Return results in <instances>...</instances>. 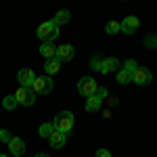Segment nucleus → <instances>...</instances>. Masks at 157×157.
I'll list each match as a JSON object with an SVG mask.
<instances>
[{"label":"nucleus","mask_w":157,"mask_h":157,"mask_svg":"<svg viewBox=\"0 0 157 157\" xmlns=\"http://www.w3.org/2000/svg\"><path fill=\"white\" fill-rule=\"evenodd\" d=\"M132 73L130 71H126V69H120L117 71V84H128V82H132Z\"/></svg>","instance_id":"nucleus-19"},{"label":"nucleus","mask_w":157,"mask_h":157,"mask_svg":"<svg viewBox=\"0 0 157 157\" xmlns=\"http://www.w3.org/2000/svg\"><path fill=\"white\" fill-rule=\"evenodd\" d=\"M94 157H111V153H109L107 149H98V151H97V155H94Z\"/></svg>","instance_id":"nucleus-25"},{"label":"nucleus","mask_w":157,"mask_h":157,"mask_svg":"<svg viewBox=\"0 0 157 157\" xmlns=\"http://www.w3.org/2000/svg\"><path fill=\"white\" fill-rule=\"evenodd\" d=\"M15 97L19 101V105H23V107H32V105L36 103V92H34L32 88H25V86H21V88L15 92Z\"/></svg>","instance_id":"nucleus-5"},{"label":"nucleus","mask_w":157,"mask_h":157,"mask_svg":"<svg viewBox=\"0 0 157 157\" xmlns=\"http://www.w3.org/2000/svg\"><path fill=\"white\" fill-rule=\"evenodd\" d=\"M138 25H140L138 17H126V19L121 21V32H124L126 36H132L134 32L138 29Z\"/></svg>","instance_id":"nucleus-7"},{"label":"nucleus","mask_w":157,"mask_h":157,"mask_svg":"<svg viewBox=\"0 0 157 157\" xmlns=\"http://www.w3.org/2000/svg\"><path fill=\"white\" fill-rule=\"evenodd\" d=\"M97 97H98V98H107V88H105V86H98Z\"/></svg>","instance_id":"nucleus-24"},{"label":"nucleus","mask_w":157,"mask_h":157,"mask_svg":"<svg viewBox=\"0 0 157 157\" xmlns=\"http://www.w3.org/2000/svg\"><path fill=\"white\" fill-rule=\"evenodd\" d=\"M52 124H55V130H59V132L67 134L73 130V113H69V111H61V113H57V117L52 120Z\"/></svg>","instance_id":"nucleus-2"},{"label":"nucleus","mask_w":157,"mask_h":157,"mask_svg":"<svg viewBox=\"0 0 157 157\" xmlns=\"http://www.w3.org/2000/svg\"><path fill=\"white\" fill-rule=\"evenodd\" d=\"M97 90H98L97 80H92L90 75H86V78H82V80L78 82V92H80L82 97H86V98L94 97V94H97Z\"/></svg>","instance_id":"nucleus-3"},{"label":"nucleus","mask_w":157,"mask_h":157,"mask_svg":"<svg viewBox=\"0 0 157 157\" xmlns=\"http://www.w3.org/2000/svg\"><path fill=\"white\" fill-rule=\"evenodd\" d=\"M40 55H42L46 61H48V59H55V57H57V48H55L50 42H46V44H42V46H40Z\"/></svg>","instance_id":"nucleus-13"},{"label":"nucleus","mask_w":157,"mask_h":157,"mask_svg":"<svg viewBox=\"0 0 157 157\" xmlns=\"http://www.w3.org/2000/svg\"><path fill=\"white\" fill-rule=\"evenodd\" d=\"M124 69H126V71H130L134 75V71H136V69H138V63H136V61L134 59H128L126 61V63H124Z\"/></svg>","instance_id":"nucleus-21"},{"label":"nucleus","mask_w":157,"mask_h":157,"mask_svg":"<svg viewBox=\"0 0 157 157\" xmlns=\"http://www.w3.org/2000/svg\"><path fill=\"white\" fill-rule=\"evenodd\" d=\"M52 88H55V84H52L50 75H40V78H36V82L32 84V90L36 94H48V92H52Z\"/></svg>","instance_id":"nucleus-4"},{"label":"nucleus","mask_w":157,"mask_h":157,"mask_svg":"<svg viewBox=\"0 0 157 157\" xmlns=\"http://www.w3.org/2000/svg\"><path fill=\"white\" fill-rule=\"evenodd\" d=\"M65 136H67V134H63V132H59V130H55V132L50 134V138H48V145L52 147V149H61V147L65 145Z\"/></svg>","instance_id":"nucleus-12"},{"label":"nucleus","mask_w":157,"mask_h":157,"mask_svg":"<svg viewBox=\"0 0 157 157\" xmlns=\"http://www.w3.org/2000/svg\"><path fill=\"white\" fill-rule=\"evenodd\" d=\"M117 67H121L120 59H115V57H107V59H103V67H101V73H111V71H115Z\"/></svg>","instance_id":"nucleus-11"},{"label":"nucleus","mask_w":157,"mask_h":157,"mask_svg":"<svg viewBox=\"0 0 157 157\" xmlns=\"http://www.w3.org/2000/svg\"><path fill=\"white\" fill-rule=\"evenodd\" d=\"M44 69H46V75H52V73H57L61 69V61L55 57V59H48L46 61V65H44Z\"/></svg>","instance_id":"nucleus-14"},{"label":"nucleus","mask_w":157,"mask_h":157,"mask_svg":"<svg viewBox=\"0 0 157 157\" xmlns=\"http://www.w3.org/2000/svg\"><path fill=\"white\" fill-rule=\"evenodd\" d=\"M17 80H19V84H21V86L32 88V84L36 82V73L32 71V69H21V71L17 73Z\"/></svg>","instance_id":"nucleus-8"},{"label":"nucleus","mask_w":157,"mask_h":157,"mask_svg":"<svg viewBox=\"0 0 157 157\" xmlns=\"http://www.w3.org/2000/svg\"><path fill=\"white\" fill-rule=\"evenodd\" d=\"M105 29H107V34H120L121 32V23H117V21H109L107 25H105Z\"/></svg>","instance_id":"nucleus-20"},{"label":"nucleus","mask_w":157,"mask_h":157,"mask_svg":"<svg viewBox=\"0 0 157 157\" xmlns=\"http://www.w3.org/2000/svg\"><path fill=\"white\" fill-rule=\"evenodd\" d=\"M52 21H55L57 25H65V23H69V21H71V13L63 9V11H59L57 15H55V19H52Z\"/></svg>","instance_id":"nucleus-15"},{"label":"nucleus","mask_w":157,"mask_h":157,"mask_svg":"<svg viewBox=\"0 0 157 157\" xmlns=\"http://www.w3.org/2000/svg\"><path fill=\"white\" fill-rule=\"evenodd\" d=\"M13 140V134L9 130H0V143H11Z\"/></svg>","instance_id":"nucleus-23"},{"label":"nucleus","mask_w":157,"mask_h":157,"mask_svg":"<svg viewBox=\"0 0 157 157\" xmlns=\"http://www.w3.org/2000/svg\"><path fill=\"white\" fill-rule=\"evenodd\" d=\"M17 105H19V101H17V97H15V94H6V97L2 98V107L6 109V111L15 109Z\"/></svg>","instance_id":"nucleus-17"},{"label":"nucleus","mask_w":157,"mask_h":157,"mask_svg":"<svg viewBox=\"0 0 157 157\" xmlns=\"http://www.w3.org/2000/svg\"><path fill=\"white\" fill-rule=\"evenodd\" d=\"M151 80H153V73L149 71L147 67H138V69L134 71V78H132V82H134V84H138V86L151 84Z\"/></svg>","instance_id":"nucleus-6"},{"label":"nucleus","mask_w":157,"mask_h":157,"mask_svg":"<svg viewBox=\"0 0 157 157\" xmlns=\"http://www.w3.org/2000/svg\"><path fill=\"white\" fill-rule=\"evenodd\" d=\"M101 103H103V98H98L97 94H94V97H90L88 101H86L84 109L86 111H97V109H101Z\"/></svg>","instance_id":"nucleus-16"},{"label":"nucleus","mask_w":157,"mask_h":157,"mask_svg":"<svg viewBox=\"0 0 157 157\" xmlns=\"http://www.w3.org/2000/svg\"><path fill=\"white\" fill-rule=\"evenodd\" d=\"M36 34H38L40 40H44V44L46 42H52L55 38L59 36V25L55 23V21H44V23H40Z\"/></svg>","instance_id":"nucleus-1"},{"label":"nucleus","mask_w":157,"mask_h":157,"mask_svg":"<svg viewBox=\"0 0 157 157\" xmlns=\"http://www.w3.org/2000/svg\"><path fill=\"white\" fill-rule=\"evenodd\" d=\"M73 55H75V48H73L71 44H63L57 48V59L59 61H71Z\"/></svg>","instance_id":"nucleus-9"},{"label":"nucleus","mask_w":157,"mask_h":157,"mask_svg":"<svg viewBox=\"0 0 157 157\" xmlns=\"http://www.w3.org/2000/svg\"><path fill=\"white\" fill-rule=\"evenodd\" d=\"M9 151H11L13 155L21 157L25 153V143L21 140V138H17V136H13V140L9 143Z\"/></svg>","instance_id":"nucleus-10"},{"label":"nucleus","mask_w":157,"mask_h":157,"mask_svg":"<svg viewBox=\"0 0 157 157\" xmlns=\"http://www.w3.org/2000/svg\"><path fill=\"white\" fill-rule=\"evenodd\" d=\"M38 132H40V136H42V138H50V134L55 132V124H52V121H48V124H42Z\"/></svg>","instance_id":"nucleus-18"},{"label":"nucleus","mask_w":157,"mask_h":157,"mask_svg":"<svg viewBox=\"0 0 157 157\" xmlns=\"http://www.w3.org/2000/svg\"><path fill=\"white\" fill-rule=\"evenodd\" d=\"M90 67L97 69V71H101V67H103V59H101V57H92V59H90Z\"/></svg>","instance_id":"nucleus-22"},{"label":"nucleus","mask_w":157,"mask_h":157,"mask_svg":"<svg viewBox=\"0 0 157 157\" xmlns=\"http://www.w3.org/2000/svg\"><path fill=\"white\" fill-rule=\"evenodd\" d=\"M0 157H6V155H0Z\"/></svg>","instance_id":"nucleus-27"},{"label":"nucleus","mask_w":157,"mask_h":157,"mask_svg":"<svg viewBox=\"0 0 157 157\" xmlns=\"http://www.w3.org/2000/svg\"><path fill=\"white\" fill-rule=\"evenodd\" d=\"M36 157H48V155H42V153H38V155Z\"/></svg>","instance_id":"nucleus-26"}]
</instances>
